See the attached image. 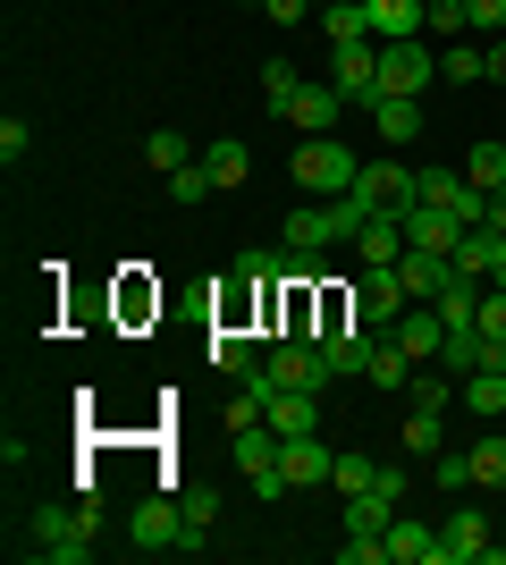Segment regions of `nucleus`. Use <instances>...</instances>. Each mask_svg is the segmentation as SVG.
<instances>
[{
	"instance_id": "473e14b6",
	"label": "nucleus",
	"mask_w": 506,
	"mask_h": 565,
	"mask_svg": "<svg viewBox=\"0 0 506 565\" xmlns=\"http://www.w3.org/2000/svg\"><path fill=\"white\" fill-rule=\"evenodd\" d=\"M177 515H186V532H219V498L212 490H177Z\"/></svg>"
},
{
	"instance_id": "e433bc0d",
	"label": "nucleus",
	"mask_w": 506,
	"mask_h": 565,
	"mask_svg": "<svg viewBox=\"0 0 506 565\" xmlns=\"http://www.w3.org/2000/svg\"><path fill=\"white\" fill-rule=\"evenodd\" d=\"M482 338L506 354V287H482Z\"/></svg>"
},
{
	"instance_id": "f3484780",
	"label": "nucleus",
	"mask_w": 506,
	"mask_h": 565,
	"mask_svg": "<svg viewBox=\"0 0 506 565\" xmlns=\"http://www.w3.org/2000/svg\"><path fill=\"white\" fill-rule=\"evenodd\" d=\"M380 541H388V565H439V532H431V523H413V515H397Z\"/></svg>"
},
{
	"instance_id": "b1692460",
	"label": "nucleus",
	"mask_w": 506,
	"mask_h": 565,
	"mask_svg": "<svg viewBox=\"0 0 506 565\" xmlns=\"http://www.w3.org/2000/svg\"><path fill=\"white\" fill-rule=\"evenodd\" d=\"M489 245H498V228H464L456 236V254H448V262H456V279L489 287Z\"/></svg>"
},
{
	"instance_id": "dca6fc26",
	"label": "nucleus",
	"mask_w": 506,
	"mask_h": 565,
	"mask_svg": "<svg viewBox=\"0 0 506 565\" xmlns=\"http://www.w3.org/2000/svg\"><path fill=\"white\" fill-rule=\"evenodd\" d=\"M431 25V0H372V43H406Z\"/></svg>"
},
{
	"instance_id": "412c9836",
	"label": "nucleus",
	"mask_w": 506,
	"mask_h": 565,
	"mask_svg": "<svg viewBox=\"0 0 506 565\" xmlns=\"http://www.w3.org/2000/svg\"><path fill=\"white\" fill-rule=\"evenodd\" d=\"M321 34H330V51L337 43H372V0H330V9H321Z\"/></svg>"
},
{
	"instance_id": "9b49d317",
	"label": "nucleus",
	"mask_w": 506,
	"mask_h": 565,
	"mask_svg": "<svg viewBox=\"0 0 506 565\" xmlns=\"http://www.w3.org/2000/svg\"><path fill=\"white\" fill-rule=\"evenodd\" d=\"M337 118H346V94H337V85H295V102H288L295 136H337Z\"/></svg>"
},
{
	"instance_id": "ea45409f",
	"label": "nucleus",
	"mask_w": 506,
	"mask_h": 565,
	"mask_svg": "<svg viewBox=\"0 0 506 565\" xmlns=\"http://www.w3.org/2000/svg\"><path fill=\"white\" fill-rule=\"evenodd\" d=\"M25 143H34V136H25V118H0V161L18 169V161H25Z\"/></svg>"
},
{
	"instance_id": "c03bdc74",
	"label": "nucleus",
	"mask_w": 506,
	"mask_h": 565,
	"mask_svg": "<svg viewBox=\"0 0 506 565\" xmlns=\"http://www.w3.org/2000/svg\"><path fill=\"white\" fill-rule=\"evenodd\" d=\"M489 85H506V34L489 43Z\"/></svg>"
},
{
	"instance_id": "bb28decb",
	"label": "nucleus",
	"mask_w": 506,
	"mask_h": 565,
	"mask_svg": "<svg viewBox=\"0 0 506 565\" xmlns=\"http://www.w3.org/2000/svg\"><path fill=\"white\" fill-rule=\"evenodd\" d=\"M355 254L363 262H397V254H406V220H372V228L355 236Z\"/></svg>"
},
{
	"instance_id": "a18cd8bd",
	"label": "nucleus",
	"mask_w": 506,
	"mask_h": 565,
	"mask_svg": "<svg viewBox=\"0 0 506 565\" xmlns=\"http://www.w3.org/2000/svg\"><path fill=\"white\" fill-rule=\"evenodd\" d=\"M489 287H506V236L489 245Z\"/></svg>"
},
{
	"instance_id": "a211bd4d",
	"label": "nucleus",
	"mask_w": 506,
	"mask_h": 565,
	"mask_svg": "<svg viewBox=\"0 0 506 565\" xmlns=\"http://www.w3.org/2000/svg\"><path fill=\"white\" fill-rule=\"evenodd\" d=\"M456 405H473L482 423H498V414H506V363H482V372H464V380H456Z\"/></svg>"
},
{
	"instance_id": "ddd939ff",
	"label": "nucleus",
	"mask_w": 506,
	"mask_h": 565,
	"mask_svg": "<svg viewBox=\"0 0 506 565\" xmlns=\"http://www.w3.org/2000/svg\"><path fill=\"white\" fill-rule=\"evenodd\" d=\"M279 472H288V490H313V481H330V472H337V456L321 448V430H304V439L279 448Z\"/></svg>"
},
{
	"instance_id": "0eeeda50",
	"label": "nucleus",
	"mask_w": 506,
	"mask_h": 565,
	"mask_svg": "<svg viewBox=\"0 0 506 565\" xmlns=\"http://www.w3.org/2000/svg\"><path fill=\"white\" fill-rule=\"evenodd\" d=\"M262 372L279 380V388H313V397H321V388L337 380L330 363H321V347H313V338H279V347L262 354Z\"/></svg>"
},
{
	"instance_id": "6e6552de",
	"label": "nucleus",
	"mask_w": 506,
	"mask_h": 565,
	"mask_svg": "<svg viewBox=\"0 0 506 565\" xmlns=\"http://www.w3.org/2000/svg\"><path fill=\"white\" fill-rule=\"evenodd\" d=\"M388 270L406 279L413 305H439V296H448V279H456V262H448V254H422V245H406V254L388 262Z\"/></svg>"
},
{
	"instance_id": "7c9ffc66",
	"label": "nucleus",
	"mask_w": 506,
	"mask_h": 565,
	"mask_svg": "<svg viewBox=\"0 0 506 565\" xmlns=\"http://www.w3.org/2000/svg\"><path fill=\"white\" fill-rule=\"evenodd\" d=\"M295 85H304V76L288 68V60H270L262 68V102H270V118H288V102H295Z\"/></svg>"
},
{
	"instance_id": "49530a36",
	"label": "nucleus",
	"mask_w": 506,
	"mask_h": 565,
	"mask_svg": "<svg viewBox=\"0 0 506 565\" xmlns=\"http://www.w3.org/2000/svg\"><path fill=\"white\" fill-rule=\"evenodd\" d=\"M321 9H330V0H313V18H321Z\"/></svg>"
},
{
	"instance_id": "de8ad7c7",
	"label": "nucleus",
	"mask_w": 506,
	"mask_h": 565,
	"mask_svg": "<svg viewBox=\"0 0 506 565\" xmlns=\"http://www.w3.org/2000/svg\"><path fill=\"white\" fill-rule=\"evenodd\" d=\"M245 9H262V0H245Z\"/></svg>"
},
{
	"instance_id": "c85d7f7f",
	"label": "nucleus",
	"mask_w": 506,
	"mask_h": 565,
	"mask_svg": "<svg viewBox=\"0 0 506 565\" xmlns=\"http://www.w3.org/2000/svg\"><path fill=\"white\" fill-rule=\"evenodd\" d=\"M219 194V178L203 161H186V169H169V203H212Z\"/></svg>"
},
{
	"instance_id": "393cba45",
	"label": "nucleus",
	"mask_w": 506,
	"mask_h": 565,
	"mask_svg": "<svg viewBox=\"0 0 506 565\" xmlns=\"http://www.w3.org/2000/svg\"><path fill=\"white\" fill-rule=\"evenodd\" d=\"M203 169H212L219 186H245V178H254V152H245L237 136H219V143H203Z\"/></svg>"
},
{
	"instance_id": "37998d69",
	"label": "nucleus",
	"mask_w": 506,
	"mask_h": 565,
	"mask_svg": "<svg viewBox=\"0 0 506 565\" xmlns=\"http://www.w3.org/2000/svg\"><path fill=\"white\" fill-rule=\"evenodd\" d=\"M482 228H498V236H506V186H489V212H482Z\"/></svg>"
},
{
	"instance_id": "f257e3e1",
	"label": "nucleus",
	"mask_w": 506,
	"mask_h": 565,
	"mask_svg": "<svg viewBox=\"0 0 506 565\" xmlns=\"http://www.w3.org/2000/svg\"><path fill=\"white\" fill-rule=\"evenodd\" d=\"M25 557H34V565H85V557H94V507H43Z\"/></svg>"
},
{
	"instance_id": "4c0bfd02",
	"label": "nucleus",
	"mask_w": 506,
	"mask_h": 565,
	"mask_svg": "<svg viewBox=\"0 0 506 565\" xmlns=\"http://www.w3.org/2000/svg\"><path fill=\"white\" fill-rule=\"evenodd\" d=\"M144 161H152V169L169 178V169H186L194 152H186V136H152V143H144Z\"/></svg>"
},
{
	"instance_id": "f704fd0d",
	"label": "nucleus",
	"mask_w": 506,
	"mask_h": 565,
	"mask_svg": "<svg viewBox=\"0 0 506 565\" xmlns=\"http://www.w3.org/2000/svg\"><path fill=\"white\" fill-rule=\"evenodd\" d=\"M431 34L464 43V34H473V9H464V0H431Z\"/></svg>"
},
{
	"instance_id": "79ce46f5",
	"label": "nucleus",
	"mask_w": 506,
	"mask_h": 565,
	"mask_svg": "<svg viewBox=\"0 0 506 565\" xmlns=\"http://www.w3.org/2000/svg\"><path fill=\"white\" fill-rule=\"evenodd\" d=\"M262 18H279V25H295V18H313V0H262Z\"/></svg>"
},
{
	"instance_id": "5701e85b",
	"label": "nucleus",
	"mask_w": 506,
	"mask_h": 565,
	"mask_svg": "<svg viewBox=\"0 0 506 565\" xmlns=\"http://www.w3.org/2000/svg\"><path fill=\"white\" fill-rule=\"evenodd\" d=\"M203 354H212V372H219V380H245L254 363H262V347H254V338H237V330H219Z\"/></svg>"
},
{
	"instance_id": "20e7f679",
	"label": "nucleus",
	"mask_w": 506,
	"mask_h": 565,
	"mask_svg": "<svg viewBox=\"0 0 506 565\" xmlns=\"http://www.w3.org/2000/svg\"><path fill=\"white\" fill-rule=\"evenodd\" d=\"M346 194H355L363 212H380V220H406L413 212V169L406 161H363Z\"/></svg>"
},
{
	"instance_id": "c756f323",
	"label": "nucleus",
	"mask_w": 506,
	"mask_h": 565,
	"mask_svg": "<svg viewBox=\"0 0 506 565\" xmlns=\"http://www.w3.org/2000/svg\"><path fill=\"white\" fill-rule=\"evenodd\" d=\"M406 448L422 456V465H431V456L448 448V430H439V414H431V405H413V414H406Z\"/></svg>"
},
{
	"instance_id": "39448f33",
	"label": "nucleus",
	"mask_w": 506,
	"mask_h": 565,
	"mask_svg": "<svg viewBox=\"0 0 506 565\" xmlns=\"http://www.w3.org/2000/svg\"><path fill=\"white\" fill-rule=\"evenodd\" d=\"M439 76V51L422 43V34H406V43H380V94H413L422 102V85Z\"/></svg>"
},
{
	"instance_id": "9d476101",
	"label": "nucleus",
	"mask_w": 506,
	"mask_h": 565,
	"mask_svg": "<svg viewBox=\"0 0 506 565\" xmlns=\"http://www.w3.org/2000/svg\"><path fill=\"white\" fill-rule=\"evenodd\" d=\"M388 338H397L413 363H439V347H448V321H439V305H406L397 321H388Z\"/></svg>"
},
{
	"instance_id": "c9c22d12",
	"label": "nucleus",
	"mask_w": 506,
	"mask_h": 565,
	"mask_svg": "<svg viewBox=\"0 0 506 565\" xmlns=\"http://www.w3.org/2000/svg\"><path fill=\"white\" fill-rule=\"evenodd\" d=\"M337 490L355 498V490H372V481H380V465H372V456H337V472H330Z\"/></svg>"
},
{
	"instance_id": "4be33fe9",
	"label": "nucleus",
	"mask_w": 506,
	"mask_h": 565,
	"mask_svg": "<svg viewBox=\"0 0 506 565\" xmlns=\"http://www.w3.org/2000/svg\"><path fill=\"white\" fill-rule=\"evenodd\" d=\"M439 76H448V85H482V76H489V43H473V34L448 43V51H439Z\"/></svg>"
},
{
	"instance_id": "f03ea898",
	"label": "nucleus",
	"mask_w": 506,
	"mask_h": 565,
	"mask_svg": "<svg viewBox=\"0 0 506 565\" xmlns=\"http://www.w3.org/2000/svg\"><path fill=\"white\" fill-rule=\"evenodd\" d=\"M355 143H346V136H304V143H295V186H304V194H346V186H355Z\"/></svg>"
},
{
	"instance_id": "58836bf2",
	"label": "nucleus",
	"mask_w": 506,
	"mask_h": 565,
	"mask_svg": "<svg viewBox=\"0 0 506 565\" xmlns=\"http://www.w3.org/2000/svg\"><path fill=\"white\" fill-rule=\"evenodd\" d=\"M464 9H473V34H489V43L506 34V0H464Z\"/></svg>"
},
{
	"instance_id": "a878e982",
	"label": "nucleus",
	"mask_w": 506,
	"mask_h": 565,
	"mask_svg": "<svg viewBox=\"0 0 506 565\" xmlns=\"http://www.w3.org/2000/svg\"><path fill=\"white\" fill-rule=\"evenodd\" d=\"M363 380H372V388H413V354L397 347V338H380V354H372V372H363Z\"/></svg>"
},
{
	"instance_id": "4468645a",
	"label": "nucleus",
	"mask_w": 506,
	"mask_h": 565,
	"mask_svg": "<svg viewBox=\"0 0 506 565\" xmlns=\"http://www.w3.org/2000/svg\"><path fill=\"white\" fill-rule=\"evenodd\" d=\"M456 236H464V220L439 212V203H413L406 212V245H422V254H456Z\"/></svg>"
},
{
	"instance_id": "f8f14e48",
	"label": "nucleus",
	"mask_w": 506,
	"mask_h": 565,
	"mask_svg": "<svg viewBox=\"0 0 506 565\" xmlns=\"http://www.w3.org/2000/svg\"><path fill=\"white\" fill-rule=\"evenodd\" d=\"M177 532H186V515H177V498H144V507H136V515H127V541L144 548H177Z\"/></svg>"
},
{
	"instance_id": "cd10ccee",
	"label": "nucleus",
	"mask_w": 506,
	"mask_h": 565,
	"mask_svg": "<svg viewBox=\"0 0 506 565\" xmlns=\"http://www.w3.org/2000/svg\"><path fill=\"white\" fill-rule=\"evenodd\" d=\"M464 178H473V186H506V143L498 136H482V143H473V161H464Z\"/></svg>"
},
{
	"instance_id": "2f4dec72",
	"label": "nucleus",
	"mask_w": 506,
	"mask_h": 565,
	"mask_svg": "<svg viewBox=\"0 0 506 565\" xmlns=\"http://www.w3.org/2000/svg\"><path fill=\"white\" fill-rule=\"evenodd\" d=\"M431 481H439V490H473V448H464V456L439 448V456H431Z\"/></svg>"
},
{
	"instance_id": "7ed1b4c3",
	"label": "nucleus",
	"mask_w": 506,
	"mask_h": 565,
	"mask_svg": "<svg viewBox=\"0 0 506 565\" xmlns=\"http://www.w3.org/2000/svg\"><path fill=\"white\" fill-rule=\"evenodd\" d=\"M406 305H413V296H406V279H397L388 262H363L355 287H346V312H355L363 330H388V321H397Z\"/></svg>"
},
{
	"instance_id": "1a4fd4ad",
	"label": "nucleus",
	"mask_w": 506,
	"mask_h": 565,
	"mask_svg": "<svg viewBox=\"0 0 506 565\" xmlns=\"http://www.w3.org/2000/svg\"><path fill=\"white\" fill-rule=\"evenodd\" d=\"M489 548H498V541H489V523L473 515V507H456V515L439 523V565H482Z\"/></svg>"
},
{
	"instance_id": "6ab92c4d",
	"label": "nucleus",
	"mask_w": 506,
	"mask_h": 565,
	"mask_svg": "<svg viewBox=\"0 0 506 565\" xmlns=\"http://www.w3.org/2000/svg\"><path fill=\"white\" fill-rule=\"evenodd\" d=\"M372 127H380V143H413L422 136V102L413 94H380L372 102Z\"/></svg>"
},
{
	"instance_id": "a19ab883",
	"label": "nucleus",
	"mask_w": 506,
	"mask_h": 565,
	"mask_svg": "<svg viewBox=\"0 0 506 565\" xmlns=\"http://www.w3.org/2000/svg\"><path fill=\"white\" fill-rule=\"evenodd\" d=\"M337 557H346V565H388V541H355V532H346V548H337Z\"/></svg>"
},
{
	"instance_id": "2eb2a0df",
	"label": "nucleus",
	"mask_w": 506,
	"mask_h": 565,
	"mask_svg": "<svg viewBox=\"0 0 506 565\" xmlns=\"http://www.w3.org/2000/svg\"><path fill=\"white\" fill-rule=\"evenodd\" d=\"M262 423L279 430V439H304V430H321V397H313V388H279Z\"/></svg>"
},
{
	"instance_id": "72a5a7b5",
	"label": "nucleus",
	"mask_w": 506,
	"mask_h": 565,
	"mask_svg": "<svg viewBox=\"0 0 506 565\" xmlns=\"http://www.w3.org/2000/svg\"><path fill=\"white\" fill-rule=\"evenodd\" d=\"M473 481H489V490H506V439L489 430L482 448H473Z\"/></svg>"
},
{
	"instance_id": "aec40b11",
	"label": "nucleus",
	"mask_w": 506,
	"mask_h": 565,
	"mask_svg": "<svg viewBox=\"0 0 506 565\" xmlns=\"http://www.w3.org/2000/svg\"><path fill=\"white\" fill-rule=\"evenodd\" d=\"M279 448H288V439H279L270 423H254V430H228V456H237L245 472H279Z\"/></svg>"
},
{
	"instance_id": "423d86ee",
	"label": "nucleus",
	"mask_w": 506,
	"mask_h": 565,
	"mask_svg": "<svg viewBox=\"0 0 506 565\" xmlns=\"http://www.w3.org/2000/svg\"><path fill=\"white\" fill-rule=\"evenodd\" d=\"M330 85L355 102V110H372V102H380V43H337L330 51Z\"/></svg>"
}]
</instances>
